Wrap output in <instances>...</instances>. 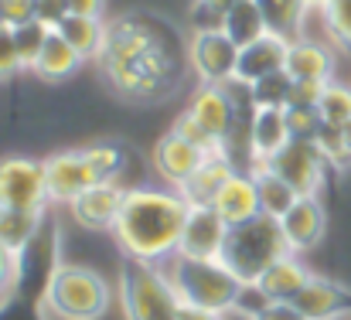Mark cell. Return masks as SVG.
Here are the masks:
<instances>
[{"label": "cell", "instance_id": "1", "mask_svg": "<svg viewBox=\"0 0 351 320\" xmlns=\"http://www.w3.org/2000/svg\"><path fill=\"white\" fill-rule=\"evenodd\" d=\"M184 58L174 27L154 14H123L106 24L103 48L96 55L106 86L130 103H157L171 96L184 79Z\"/></svg>", "mask_w": 351, "mask_h": 320}, {"label": "cell", "instance_id": "2", "mask_svg": "<svg viewBox=\"0 0 351 320\" xmlns=\"http://www.w3.org/2000/svg\"><path fill=\"white\" fill-rule=\"evenodd\" d=\"M188 212L191 205L178 188L171 191L130 188L110 232L117 235L123 256H136L147 262H167L178 252Z\"/></svg>", "mask_w": 351, "mask_h": 320}, {"label": "cell", "instance_id": "3", "mask_svg": "<svg viewBox=\"0 0 351 320\" xmlns=\"http://www.w3.org/2000/svg\"><path fill=\"white\" fill-rule=\"evenodd\" d=\"M164 273L184 307H198V310L229 317L232 310H239V300L245 293V283L222 259H184L174 252L167 259Z\"/></svg>", "mask_w": 351, "mask_h": 320}, {"label": "cell", "instance_id": "4", "mask_svg": "<svg viewBox=\"0 0 351 320\" xmlns=\"http://www.w3.org/2000/svg\"><path fill=\"white\" fill-rule=\"evenodd\" d=\"M283 256H290V245L283 238L280 218L259 212V214H252V218H245V221L229 225L219 259L232 269L245 286H256L259 276L273 262H280Z\"/></svg>", "mask_w": 351, "mask_h": 320}, {"label": "cell", "instance_id": "5", "mask_svg": "<svg viewBox=\"0 0 351 320\" xmlns=\"http://www.w3.org/2000/svg\"><path fill=\"white\" fill-rule=\"evenodd\" d=\"M119 307L126 320H178L181 300L160 262L136 256L119 259Z\"/></svg>", "mask_w": 351, "mask_h": 320}, {"label": "cell", "instance_id": "6", "mask_svg": "<svg viewBox=\"0 0 351 320\" xmlns=\"http://www.w3.org/2000/svg\"><path fill=\"white\" fill-rule=\"evenodd\" d=\"M123 167V153L119 147L110 143H96V147H82V150H62L51 153L45 160V181H48V195L51 201H72L75 195L113 181Z\"/></svg>", "mask_w": 351, "mask_h": 320}, {"label": "cell", "instance_id": "7", "mask_svg": "<svg viewBox=\"0 0 351 320\" xmlns=\"http://www.w3.org/2000/svg\"><path fill=\"white\" fill-rule=\"evenodd\" d=\"M110 283L96 269L75 262H62L45 286V307L58 320H99L110 310Z\"/></svg>", "mask_w": 351, "mask_h": 320}, {"label": "cell", "instance_id": "8", "mask_svg": "<svg viewBox=\"0 0 351 320\" xmlns=\"http://www.w3.org/2000/svg\"><path fill=\"white\" fill-rule=\"evenodd\" d=\"M48 201L51 195L45 181V160H27V157L0 160V205L45 212Z\"/></svg>", "mask_w": 351, "mask_h": 320}, {"label": "cell", "instance_id": "9", "mask_svg": "<svg viewBox=\"0 0 351 320\" xmlns=\"http://www.w3.org/2000/svg\"><path fill=\"white\" fill-rule=\"evenodd\" d=\"M300 198L307 195H317L321 184H324V167H328V157L321 153V147L314 140H290L273 160H266Z\"/></svg>", "mask_w": 351, "mask_h": 320}, {"label": "cell", "instance_id": "10", "mask_svg": "<svg viewBox=\"0 0 351 320\" xmlns=\"http://www.w3.org/2000/svg\"><path fill=\"white\" fill-rule=\"evenodd\" d=\"M188 65H191V72L198 75V82L222 86V82L235 79V69H239V45H235L226 31H202V34H191Z\"/></svg>", "mask_w": 351, "mask_h": 320}, {"label": "cell", "instance_id": "11", "mask_svg": "<svg viewBox=\"0 0 351 320\" xmlns=\"http://www.w3.org/2000/svg\"><path fill=\"white\" fill-rule=\"evenodd\" d=\"M226 232H229V221L212 205H191L188 221L181 228L178 256H184V259H219Z\"/></svg>", "mask_w": 351, "mask_h": 320}, {"label": "cell", "instance_id": "12", "mask_svg": "<svg viewBox=\"0 0 351 320\" xmlns=\"http://www.w3.org/2000/svg\"><path fill=\"white\" fill-rule=\"evenodd\" d=\"M280 228H283V238H287L293 256L314 249L324 238V228H328V214H324V205L317 201V195L297 198L293 208L280 218Z\"/></svg>", "mask_w": 351, "mask_h": 320}, {"label": "cell", "instance_id": "13", "mask_svg": "<svg viewBox=\"0 0 351 320\" xmlns=\"http://www.w3.org/2000/svg\"><path fill=\"white\" fill-rule=\"evenodd\" d=\"M287 48H290V38L266 31V34L256 38L252 45L239 48V69H235V79L245 82V86H252V82H259V79L280 72V69L287 65Z\"/></svg>", "mask_w": 351, "mask_h": 320}, {"label": "cell", "instance_id": "14", "mask_svg": "<svg viewBox=\"0 0 351 320\" xmlns=\"http://www.w3.org/2000/svg\"><path fill=\"white\" fill-rule=\"evenodd\" d=\"M123 198H126V191L119 188L117 181H103V184H96V188L75 195V198L69 201V208H72L75 221H79L82 228L106 232V228H113V221H117Z\"/></svg>", "mask_w": 351, "mask_h": 320}, {"label": "cell", "instance_id": "15", "mask_svg": "<svg viewBox=\"0 0 351 320\" xmlns=\"http://www.w3.org/2000/svg\"><path fill=\"white\" fill-rule=\"evenodd\" d=\"M208 153H202L195 143H188L181 133H164L160 140H157V147H154V167H157V174L171 184V188H181L195 171H198V164L205 160Z\"/></svg>", "mask_w": 351, "mask_h": 320}, {"label": "cell", "instance_id": "16", "mask_svg": "<svg viewBox=\"0 0 351 320\" xmlns=\"http://www.w3.org/2000/svg\"><path fill=\"white\" fill-rule=\"evenodd\" d=\"M293 304L307 320H338L351 307V293L331 280L311 276L307 286L293 297Z\"/></svg>", "mask_w": 351, "mask_h": 320}, {"label": "cell", "instance_id": "17", "mask_svg": "<svg viewBox=\"0 0 351 320\" xmlns=\"http://www.w3.org/2000/svg\"><path fill=\"white\" fill-rule=\"evenodd\" d=\"M297 82H331L335 75V55L331 48L311 41V38H290L287 48V65H283Z\"/></svg>", "mask_w": 351, "mask_h": 320}, {"label": "cell", "instance_id": "18", "mask_svg": "<svg viewBox=\"0 0 351 320\" xmlns=\"http://www.w3.org/2000/svg\"><path fill=\"white\" fill-rule=\"evenodd\" d=\"M293 140L290 133V119H287V109L280 106H259L256 112V123H252V157L256 164H266L273 160L287 143Z\"/></svg>", "mask_w": 351, "mask_h": 320}, {"label": "cell", "instance_id": "19", "mask_svg": "<svg viewBox=\"0 0 351 320\" xmlns=\"http://www.w3.org/2000/svg\"><path fill=\"white\" fill-rule=\"evenodd\" d=\"M232 174H235V164L226 153H208V157L198 164V171H195L178 191L188 198V205H212L215 195L222 191V184H226Z\"/></svg>", "mask_w": 351, "mask_h": 320}, {"label": "cell", "instance_id": "20", "mask_svg": "<svg viewBox=\"0 0 351 320\" xmlns=\"http://www.w3.org/2000/svg\"><path fill=\"white\" fill-rule=\"evenodd\" d=\"M188 112H191V116L208 130V133H215V136L222 140V136H226V130H229V119H232V103H229L226 86L202 82V86L195 89L191 103H188Z\"/></svg>", "mask_w": 351, "mask_h": 320}, {"label": "cell", "instance_id": "21", "mask_svg": "<svg viewBox=\"0 0 351 320\" xmlns=\"http://www.w3.org/2000/svg\"><path fill=\"white\" fill-rule=\"evenodd\" d=\"M212 208L222 214L229 225L245 221V218H252V214H259V195H256L252 177H249V174H242V171H235L232 177L222 184V191L215 195Z\"/></svg>", "mask_w": 351, "mask_h": 320}, {"label": "cell", "instance_id": "22", "mask_svg": "<svg viewBox=\"0 0 351 320\" xmlns=\"http://www.w3.org/2000/svg\"><path fill=\"white\" fill-rule=\"evenodd\" d=\"M82 62H86V58H82L58 31H51V38L45 41V48H41L38 62L31 65V72H34L41 82H62V79L75 75Z\"/></svg>", "mask_w": 351, "mask_h": 320}, {"label": "cell", "instance_id": "23", "mask_svg": "<svg viewBox=\"0 0 351 320\" xmlns=\"http://www.w3.org/2000/svg\"><path fill=\"white\" fill-rule=\"evenodd\" d=\"M307 280H311V273L297 262V256L290 252V256H283L280 262H273L263 276H259V283H256V290L266 297V300H293L304 286H307Z\"/></svg>", "mask_w": 351, "mask_h": 320}, {"label": "cell", "instance_id": "24", "mask_svg": "<svg viewBox=\"0 0 351 320\" xmlns=\"http://www.w3.org/2000/svg\"><path fill=\"white\" fill-rule=\"evenodd\" d=\"M252 184H256V195H259V212L263 214H273V218H283V214L293 208V201L300 198L269 164H256L249 171Z\"/></svg>", "mask_w": 351, "mask_h": 320}, {"label": "cell", "instance_id": "25", "mask_svg": "<svg viewBox=\"0 0 351 320\" xmlns=\"http://www.w3.org/2000/svg\"><path fill=\"white\" fill-rule=\"evenodd\" d=\"M55 31L82 55V58H96L99 48H103V38H106V24L103 17H82V14H65Z\"/></svg>", "mask_w": 351, "mask_h": 320}, {"label": "cell", "instance_id": "26", "mask_svg": "<svg viewBox=\"0 0 351 320\" xmlns=\"http://www.w3.org/2000/svg\"><path fill=\"white\" fill-rule=\"evenodd\" d=\"M38 225H41V212L0 205V245L10 249L14 256H21L31 245V238L38 235Z\"/></svg>", "mask_w": 351, "mask_h": 320}, {"label": "cell", "instance_id": "27", "mask_svg": "<svg viewBox=\"0 0 351 320\" xmlns=\"http://www.w3.org/2000/svg\"><path fill=\"white\" fill-rule=\"evenodd\" d=\"M222 31L232 38L239 48H245V45H252L256 38H263L269 27H266V21H263V14H259V7H256L252 0H239V3H232V7L226 10Z\"/></svg>", "mask_w": 351, "mask_h": 320}, {"label": "cell", "instance_id": "28", "mask_svg": "<svg viewBox=\"0 0 351 320\" xmlns=\"http://www.w3.org/2000/svg\"><path fill=\"white\" fill-rule=\"evenodd\" d=\"M266 21V27L273 34H283V38H293L304 24V14H307V3L304 0H252Z\"/></svg>", "mask_w": 351, "mask_h": 320}, {"label": "cell", "instance_id": "29", "mask_svg": "<svg viewBox=\"0 0 351 320\" xmlns=\"http://www.w3.org/2000/svg\"><path fill=\"white\" fill-rule=\"evenodd\" d=\"M51 31H55V27H48V24L38 21V17L14 27V45H17V55H21V65H24V69H31V65L38 62L45 41L51 38Z\"/></svg>", "mask_w": 351, "mask_h": 320}, {"label": "cell", "instance_id": "30", "mask_svg": "<svg viewBox=\"0 0 351 320\" xmlns=\"http://www.w3.org/2000/svg\"><path fill=\"white\" fill-rule=\"evenodd\" d=\"M290 93H293V75H290L287 69H280V72H273V75L252 82V99H256V106L287 109L290 106Z\"/></svg>", "mask_w": 351, "mask_h": 320}, {"label": "cell", "instance_id": "31", "mask_svg": "<svg viewBox=\"0 0 351 320\" xmlns=\"http://www.w3.org/2000/svg\"><path fill=\"white\" fill-rule=\"evenodd\" d=\"M321 116H324V123H331V126H345L351 119V86H338L335 79L324 86V96H321Z\"/></svg>", "mask_w": 351, "mask_h": 320}, {"label": "cell", "instance_id": "32", "mask_svg": "<svg viewBox=\"0 0 351 320\" xmlns=\"http://www.w3.org/2000/svg\"><path fill=\"white\" fill-rule=\"evenodd\" d=\"M171 130H174V133H181L188 143H195L202 153H222V140H219L215 133H208V130H205V126L188 112V109L174 119V126H171Z\"/></svg>", "mask_w": 351, "mask_h": 320}, {"label": "cell", "instance_id": "33", "mask_svg": "<svg viewBox=\"0 0 351 320\" xmlns=\"http://www.w3.org/2000/svg\"><path fill=\"white\" fill-rule=\"evenodd\" d=\"M321 14H324V24H328L331 38L345 51H351V0H331Z\"/></svg>", "mask_w": 351, "mask_h": 320}, {"label": "cell", "instance_id": "34", "mask_svg": "<svg viewBox=\"0 0 351 320\" xmlns=\"http://www.w3.org/2000/svg\"><path fill=\"white\" fill-rule=\"evenodd\" d=\"M314 143L321 147V153L328 157V164H335V167H348V164H351V153H348V147H345L341 126H331V123H324V126L317 130Z\"/></svg>", "mask_w": 351, "mask_h": 320}, {"label": "cell", "instance_id": "35", "mask_svg": "<svg viewBox=\"0 0 351 320\" xmlns=\"http://www.w3.org/2000/svg\"><path fill=\"white\" fill-rule=\"evenodd\" d=\"M287 119H290V133L297 140H314L317 130L324 126V116L317 106H297V109H287Z\"/></svg>", "mask_w": 351, "mask_h": 320}, {"label": "cell", "instance_id": "36", "mask_svg": "<svg viewBox=\"0 0 351 320\" xmlns=\"http://www.w3.org/2000/svg\"><path fill=\"white\" fill-rule=\"evenodd\" d=\"M188 21H191V31H195V34H202V31H222L226 10H219V7L208 3V0H195Z\"/></svg>", "mask_w": 351, "mask_h": 320}, {"label": "cell", "instance_id": "37", "mask_svg": "<svg viewBox=\"0 0 351 320\" xmlns=\"http://www.w3.org/2000/svg\"><path fill=\"white\" fill-rule=\"evenodd\" d=\"M21 65V55H17V45H14V27L10 24H0V82L10 79Z\"/></svg>", "mask_w": 351, "mask_h": 320}, {"label": "cell", "instance_id": "38", "mask_svg": "<svg viewBox=\"0 0 351 320\" xmlns=\"http://www.w3.org/2000/svg\"><path fill=\"white\" fill-rule=\"evenodd\" d=\"M249 320H307V317L297 310L293 300H266Z\"/></svg>", "mask_w": 351, "mask_h": 320}, {"label": "cell", "instance_id": "39", "mask_svg": "<svg viewBox=\"0 0 351 320\" xmlns=\"http://www.w3.org/2000/svg\"><path fill=\"white\" fill-rule=\"evenodd\" d=\"M324 86L328 82H297L293 79V93H290V106L287 109H297V106H317L321 103V96H324Z\"/></svg>", "mask_w": 351, "mask_h": 320}, {"label": "cell", "instance_id": "40", "mask_svg": "<svg viewBox=\"0 0 351 320\" xmlns=\"http://www.w3.org/2000/svg\"><path fill=\"white\" fill-rule=\"evenodd\" d=\"M34 17H38L34 0H3V21H7L10 27H17V24H24V21H34Z\"/></svg>", "mask_w": 351, "mask_h": 320}, {"label": "cell", "instance_id": "41", "mask_svg": "<svg viewBox=\"0 0 351 320\" xmlns=\"http://www.w3.org/2000/svg\"><path fill=\"white\" fill-rule=\"evenodd\" d=\"M34 7H38V21H45L48 27H55V24L69 14L65 0H34Z\"/></svg>", "mask_w": 351, "mask_h": 320}, {"label": "cell", "instance_id": "42", "mask_svg": "<svg viewBox=\"0 0 351 320\" xmlns=\"http://www.w3.org/2000/svg\"><path fill=\"white\" fill-rule=\"evenodd\" d=\"M69 14H82V17H103L106 0H65Z\"/></svg>", "mask_w": 351, "mask_h": 320}, {"label": "cell", "instance_id": "43", "mask_svg": "<svg viewBox=\"0 0 351 320\" xmlns=\"http://www.w3.org/2000/svg\"><path fill=\"white\" fill-rule=\"evenodd\" d=\"M14 262H17V256L10 252V249H3L0 245V293L7 290V283L14 280Z\"/></svg>", "mask_w": 351, "mask_h": 320}, {"label": "cell", "instance_id": "44", "mask_svg": "<svg viewBox=\"0 0 351 320\" xmlns=\"http://www.w3.org/2000/svg\"><path fill=\"white\" fill-rule=\"evenodd\" d=\"M178 320H226V314H212V310H198V307H184L181 304V317Z\"/></svg>", "mask_w": 351, "mask_h": 320}, {"label": "cell", "instance_id": "45", "mask_svg": "<svg viewBox=\"0 0 351 320\" xmlns=\"http://www.w3.org/2000/svg\"><path fill=\"white\" fill-rule=\"evenodd\" d=\"M304 3H307V10H324L331 0H304Z\"/></svg>", "mask_w": 351, "mask_h": 320}, {"label": "cell", "instance_id": "46", "mask_svg": "<svg viewBox=\"0 0 351 320\" xmlns=\"http://www.w3.org/2000/svg\"><path fill=\"white\" fill-rule=\"evenodd\" d=\"M341 136H345V147H348V153H351V119L341 126Z\"/></svg>", "mask_w": 351, "mask_h": 320}, {"label": "cell", "instance_id": "47", "mask_svg": "<svg viewBox=\"0 0 351 320\" xmlns=\"http://www.w3.org/2000/svg\"><path fill=\"white\" fill-rule=\"evenodd\" d=\"M208 3H215L219 10H229V7H232V3H239V0H208Z\"/></svg>", "mask_w": 351, "mask_h": 320}, {"label": "cell", "instance_id": "48", "mask_svg": "<svg viewBox=\"0 0 351 320\" xmlns=\"http://www.w3.org/2000/svg\"><path fill=\"white\" fill-rule=\"evenodd\" d=\"M0 24H7V21H3V0H0Z\"/></svg>", "mask_w": 351, "mask_h": 320}]
</instances>
